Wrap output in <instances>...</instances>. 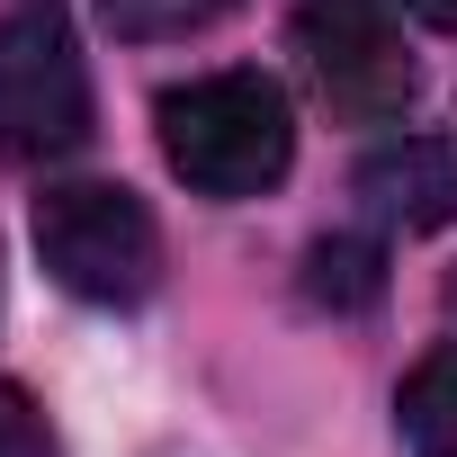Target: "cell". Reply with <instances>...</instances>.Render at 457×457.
I'll return each mask as SVG.
<instances>
[{"mask_svg": "<svg viewBox=\"0 0 457 457\" xmlns=\"http://www.w3.org/2000/svg\"><path fill=\"white\" fill-rule=\"evenodd\" d=\"M162 162L197 197H261L296 162V117L270 72H197L162 90Z\"/></svg>", "mask_w": 457, "mask_h": 457, "instance_id": "6da1fadb", "label": "cell"}, {"mask_svg": "<svg viewBox=\"0 0 457 457\" xmlns=\"http://www.w3.org/2000/svg\"><path fill=\"white\" fill-rule=\"evenodd\" d=\"M37 261L81 305H135L162 278V234H153V215H144L135 188L72 179V188H46L37 197Z\"/></svg>", "mask_w": 457, "mask_h": 457, "instance_id": "7a4b0ae2", "label": "cell"}, {"mask_svg": "<svg viewBox=\"0 0 457 457\" xmlns=\"http://www.w3.org/2000/svg\"><path fill=\"white\" fill-rule=\"evenodd\" d=\"M90 144V72L54 10L0 19V153L10 162H63Z\"/></svg>", "mask_w": 457, "mask_h": 457, "instance_id": "3957f363", "label": "cell"}, {"mask_svg": "<svg viewBox=\"0 0 457 457\" xmlns=\"http://www.w3.org/2000/svg\"><path fill=\"white\" fill-rule=\"evenodd\" d=\"M296 54L341 117H395L412 99V54H403V37L377 0H305Z\"/></svg>", "mask_w": 457, "mask_h": 457, "instance_id": "277c9868", "label": "cell"}, {"mask_svg": "<svg viewBox=\"0 0 457 457\" xmlns=\"http://www.w3.org/2000/svg\"><path fill=\"white\" fill-rule=\"evenodd\" d=\"M359 197L403 234H430V224L457 215V153L439 135H395L359 162Z\"/></svg>", "mask_w": 457, "mask_h": 457, "instance_id": "5b68a950", "label": "cell"}, {"mask_svg": "<svg viewBox=\"0 0 457 457\" xmlns=\"http://www.w3.org/2000/svg\"><path fill=\"white\" fill-rule=\"evenodd\" d=\"M395 412H403L412 457H457V350H430V359L403 377Z\"/></svg>", "mask_w": 457, "mask_h": 457, "instance_id": "8992f818", "label": "cell"}, {"mask_svg": "<svg viewBox=\"0 0 457 457\" xmlns=\"http://www.w3.org/2000/svg\"><path fill=\"white\" fill-rule=\"evenodd\" d=\"M99 10H108V28H117V37H135V46H162V37H188V28L224 19L234 0H99Z\"/></svg>", "mask_w": 457, "mask_h": 457, "instance_id": "52a82bcc", "label": "cell"}, {"mask_svg": "<svg viewBox=\"0 0 457 457\" xmlns=\"http://www.w3.org/2000/svg\"><path fill=\"white\" fill-rule=\"evenodd\" d=\"M305 287H314L323 305H332V296H341V305H368V296H377V261H368L359 243H314V278H305Z\"/></svg>", "mask_w": 457, "mask_h": 457, "instance_id": "ba28073f", "label": "cell"}, {"mask_svg": "<svg viewBox=\"0 0 457 457\" xmlns=\"http://www.w3.org/2000/svg\"><path fill=\"white\" fill-rule=\"evenodd\" d=\"M0 457H54V430L19 386H0Z\"/></svg>", "mask_w": 457, "mask_h": 457, "instance_id": "9c48e42d", "label": "cell"}, {"mask_svg": "<svg viewBox=\"0 0 457 457\" xmlns=\"http://www.w3.org/2000/svg\"><path fill=\"white\" fill-rule=\"evenodd\" d=\"M412 19H430V28H457V0H403Z\"/></svg>", "mask_w": 457, "mask_h": 457, "instance_id": "30bf717a", "label": "cell"}]
</instances>
